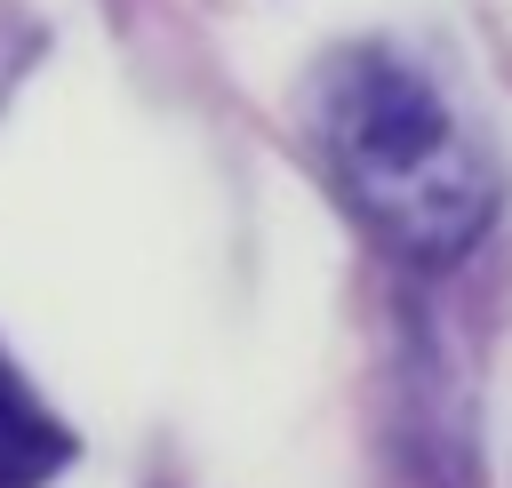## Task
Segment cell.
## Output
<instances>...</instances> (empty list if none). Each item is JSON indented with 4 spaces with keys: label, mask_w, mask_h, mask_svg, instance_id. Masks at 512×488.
I'll return each instance as SVG.
<instances>
[{
    "label": "cell",
    "mask_w": 512,
    "mask_h": 488,
    "mask_svg": "<svg viewBox=\"0 0 512 488\" xmlns=\"http://www.w3.org/2000/svg\"><path fill=\"white\" fill-rule=\"evenodd\" d=\"M312 144L344 208L408 264L472 256L504 208V168L488 144L392 48L328 56L312 88Z\"/></svg>",
    "instance_id": "obj_1"
},
{
    "label": "cell",
    "mask_w": 512,
    "mask_h": 488,
    "mask_svg": "<svg viewBox=\"0 0 512 488\" xmlns=\"http://www.w3.org/2000/svg\"><path fill=\"white\" fill-rule=\"evenodd\" d=\"M64 464H72V432L48 416V400L0 352V488H48Z\"/></svg>",
    "instance_id": "obj_2"
}]
</instances>
